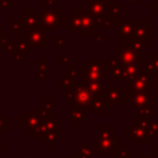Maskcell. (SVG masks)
Returning <instances> with one entry per match:
<instances>
[{"label": "cell", "instance_id": "4fadbf2b", "mask_svg": "<svg viewBox=\"0 0 158 158\" xmlns=\"http://www.w3.org/2000/svg\"><path fill=\"white\" fill-rule=\"evenodd\" d=\"M120 4L115 2V4H109V7H107V11L105 14V16L114 23V22H117V20L120 19Z\"/></svg>", "mask_w": 158, "mask_h": 158}, {"label": "cell", "instance_id": "f1b7e54d", "mask_svg": "<svg viewBox=\"0 0 158 158\" xmlns=\"http://www.w3.org/2000/svg\"><path fill=\"white\" fill-rule=\"evenodd\" d=\"M0 67H1V60H0Z\"/></svg>", "mask_w": 158, "mask_h": 158}, {"label": "cell", "instance_id": "8992f818", "mask_svg": "<svg viewBox=\"0 0 158 158\" xmlns=\"http://www.w3.org/2000/svg\"><path fill=\"white\" fill-rule=\"evenodd\" d=\"M127 137L132 139L133 143H148L149 136L147 133V130L141 125L138 120L132 122V126L127 127Z\"/></svg>", "mask_w": 158, "mask_h": 158}, {"label": "cell", "instance_id": "ba28073f", "mask_svg": "<svg viewBox=\"0 0 158 158\" xmlns=\"http://www.w3.org/2000/svg\"><path fill=\"white\" fill-rule=\"evenodd\" d=\"M27 41L33 47H46L47 44V33L44 28H31L27 33Z\"/></svg>", "mask_w": 158, "mask_h": 158}, {"label": "cell", "instance_id": "5b68a950", "mask_svg": "<svg viewBox=\"0 0 158 158\" xmlns=\"http://www.w3.org/2000/svg\"><path fill=\"white\" fill-rule=\"evenodd\" d=\"M137 42L142 44L143 48L148 47V38H149V28H148V21L147 20H137L136 25L133 27V31L131 36H128Z\"/></svg>", "mask_w": 158, "mask_h": 158}, {"label": "cell", "instance_id": "83f0119b", "mask_svg": "<svg viewBox=\"0 0 158 158\" xmlns=\"http://www.w3.org/2000/svg\"><path fill=\"white\" fill-rule=\"evenodd\" d=\"M138 1H142V0H127V2H138Z\"/></svg>", "mask_w": 158, "mask_h": 158}, {"label": "cell", "instance_id": "ac0fdd59", "mask_svg": "<svg viewBox=\"0 0 158 158\" xmlns=\"http://www.w3.org/2000/svg\"><path fill=\"white\" fill-rule=\"evenodd\" d=\"M16 51H20V52H26L28 53L30 52V43L26 38H22L20 42H19V48Z\"/></svg>", "mask_w": 158, "mask_h": 158}, {"label": "cell", "instance_id": "5bb4252c", "mask_svg": "<svg viewBox=\"0 0 158 158\" xmlns=\"http://www.w3.org/2000/svg\"><path fill=\"white\" fill-rule=\"evenodd\" d=\"M86 86L89 88V90L91 91V94L98 95L101 94L104 91V80L102 79H96V80H91L86 83Z\"/></svg>", "mask_w": 158, "mask_h": 158}, {"label": "cell", "instance_id": "d4e9b609", "mask_svg": "<svg viewBox=\"0 0 158 158\" xmlns=\"http://www.w3.org/2000/svg\"><path fill=\"white\" fill-rule=\"evenodd\" d=\"M149 7H153V9H154V12L158 15V2H156V4H149Z\"/></svg>", "mask_w": 158, "mask_h": 158}, {"label": "cell", "instance_id": "9a60e30c", "mask_svg": "<svg viewBox=\"0 0 158 158\" xmlns=\"http://www.w3.org/2000/svg\"><path fill=\"white\" fill-rule=\"evenodd\" d=\"M154 115V105L144 106L138 109V120H148L149 116Z\"/></svg>", "mask_w": 158, "mask_h": 158}, {"label": "cell", "instance_id": "2e32d148", "mask_svg": "<svg viewBox=\"0 0 158 158\" xmlns=\"http://www.w3.org/2000/svg\"><path fill=\"white\" fill-rule=\"evenodd\" d=\"M146 130H147V133L151 137H154V138H158V121H151L148 120L147 121V125H146Z\"/></svg>", "mask_w": 158, "mask_h": 158}, {"label": "cell", "instance_id": "8fae6325", "mask_svg": "<svg viewBox=\"0 0 158 158\" xmlns=\"http://www.w3.org/2000/svg\"><path fill=\"white\" fill-rule=\"evenodd\" d=\"M42 19H43L42 23L47 28H51V30H57L58 28V26H59V16H58V12L56 11V9L46 10Z\"/></svg>", "mask_w": 158, "mask_h": 158}, {"label": "cell", "instance_id": "3957f363", "mask_svg": "<svg viewBox=\"0 0 158 158\" xmlns=\"http://www.w3.org/2000/svg\"><path fill=\"white\" fill-rule=\"evenodd\" d=\"M73 101L80 106H89L94 101V95L85 84H77L74 88H69Z\"/></svg>", "mask_w": 158, "mask_h": 158}, {"label": "cell", "instance_id": "d6986e66", "mask_svg": "<svg viewBox=\"0 0 158 158\" xmlns=\"http://www.w3.org/2000/svg\"><path fill=\"white\" fill-rule=\"evenodd\" d=\"M132 156V151L131 149H122L118 152L117 158H131Z\"/></svg>", "mask_w": 158, "mask_h": 158}, {"label": "cell", "instance_id": "e0dca14e", "mask_svg": "<svg viewBox=\"0 0 158 158\" xmlns=\"http://www.w3.org/2000/svg\"><path fill=\"white\" fill-rule=\"evenodd\" d=\"M122 64L116 68H110V80L111 81H120L122 80Z\"/></svg>", "mask_w": 158, "mask_h": 158}, {"label": "cell", "instance_id": "30bf717a", "mask_svg": "<svg viewBox=\"0 0 158 158\" xmlns=\"http://www.w3.org/2000/svg\"><path fill=\"white\" fill-rule=\"evenodd\" d=\"M137 20H121L116 22V36L128 37L131 36Z\"/></svg>", "mask_w": 158, "mask_h": 158}, {"label": "cell", "instance_id": "cb8c5ba5", "mask_svg": "<svg viewBox=\"0 0 158 158\" xmlns=\"http://www.w3.org/2000/svg\"><path fill=\"white\" fill-rule=\"evenodd\" d=\"M95 41H96V42H102V41H104V33L100 32V33L95 37Z\"/></svg>", "mask_w": 158, "mask_h": 158}, {"label": "cell", "instance_id": "7402d4cb", "mask_svg": "<svg viewBox=\"0 0 158 158\" xmlns=\"http://www.w3.org/2000/svg\"><path fill=\"white\" fill-rule=\"evenodd\" d=\"M153 89L154 93H158V74L153 75Z\"/></svg>", "mask_w": 158, "mask_h": 158}, {"label": "cell", "instance_id": "603a6c76", "mask_svg": "<svg viewBox=\"0 0 158 158\" xmlns=\"http://www.w3.org/2000/svg\"><path fill=\"white\" fill-rule=\"evenodd\" d=\"M56 2H57V0H43V6L48 7V6H51V5L56 4Z\"/></svg>", "mask_w": 158, "mask_h": 158}, {"label": "cell", "instance_id": "ffe728a7", "mask_svg": "<svg viewBox=\"0 0 158 158\" xmlns=\"http://www.w3.org/2000/svg\"><path fill=\"white\" fill-rule=\"evenodd\" d=\"M59 62H60V64H67V63H69V60H70V56L69 54H59Z\"/></svg>", "mask_w": 158, "mask_h": 158}, {"label": "cell", "instance_id": "4316f807", "mask_svg": "<svg viewBox=\"0 0 158 158\" xmlns=\"http://www.w3.org/2000/svg\"><path fill=\"white\" fill-rule=\"evenodd\" d=\"M154 154H158V143H156L154 146Z\"/></svg>", "mask_w": 158, "mask_h": 158}, {"label": "cell", "instance_id": "44dd1931", "mask_svg": "<svg viewBox=\"0 0 158 158\" xmlns=\"http://www.w3.org/2000/svg\"><path fill=\"white\" fill-rule=\"evenodd\" d=\"M64 43H65V41H64V37H56L54 38V46L56 47H63L64 46Z\"/></svg>", "mask_w": 158, "mask_h": 158}, {"label": "cell", "instance_id": "484cf974", "mask_svg": "<svg viewBox=\"0 0 158 158\" xmlns=\"http://www.w3.org/2000/svg\"><path fill=\"white\" fill-rule=\"evenodd\" d=\"M9 6H14L12 4H6V2H2V0H0V7H9Z\"/></svg>", "mask_w": 158, "mask_h": 158}, {"label": "cell", "instance_id": "7c38bea8", "mask_svg": "<svg viewBox=\"0 0 158 158\" xmlns=\"http://www.w3.org/2000/svg\"><path fill=\"white\" fill-rule=\"evenodd\" d=\"M144 70L152 73V74H158V53H151L147 59L143 62Z\"/></svg>", "mask_w": 158, "mask_h": 158}, {"label": "cell", "instance_id": "277c9868", "mask_svg": "<svg viewBox=\"0 0 158 158\" xmlns=\"http://www.w3.org/2000/svg\"><path fill=\"white\" fill-rule=\"evenodd\" d=\"M116 54H117V58L121 62V64H135V63H143L144 62L142 52L133 51L128 47L121 46L120 48H116Z\"/></svg>", "mask_w": 158, "mask_h": 158}, {"label": "cell", "instance_id": "7a4b0ae2", "mask_svg": "<svg viewBox=\"0 0 158 158\" xmlns=\"http://www.w3.org/2000/svg\"><path fill=\"white\" fill-rule=\"evenodd\" d=\"M102 94L109 102L126 104L131 101L132 90L128 88H107L102 91Z\"/></svg>", "mask_w": 158, "mask_h": 158}, {"label": "cell", "instance_id": "6da1fadb", "mask_svg": "<svg viewBox=\"0 0 158 158\" xmlns=\"http://www.w3.org/2000/svg\"><path fill=\"white\" fill-rule=\"evenodd\" d=\"M153 75L154 74L143 70L135 78L126 80V88L131 89L132 91H148L153 89Z\"/></svg>", "mask_w": 158, "mask_h": 158}, {"label": "cell", "instance_id": "9c48e42d", "mask_svg": "<svg viewBox=\"0 0 158 158\" xmlns=\"http://www.w3.org/2000/svg\"><path fill=\"white\" fill-rule=\"evenodd\" d=\"M109 0H88V9L89 12L96 19H101L109 7Z\"/></svg>", "mask_w": 158, "mask_h": 158}, {"label": "cell", "instance_id": "52a82bcc", "mask_svg": "<svg viewBox=\"0 0 158 158\" xmlns=\"http://www.w3.org/2000/svg\"><path fill=\"white\" fill-rule=\"evenodd\" d=\"M130 104L137 109L154 105V93L148 91H132Z\"/></svg>", "mask_w": 158, "mask_h": 158}]
</instances>
